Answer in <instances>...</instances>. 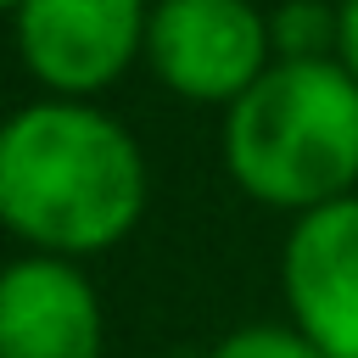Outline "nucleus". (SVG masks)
Returning <instances> with one entry per match:
<instances>
[{
	"label": "nucleus",
	"mask_w": 358,
	"mask_h": 358,
	"mask_svg": "<svg viewBox=\"0 0 358 358\" xmlns=\"http://www.w3.org/2000/svg\"><path fill=\"white\" fill-rule=\"evenodd\" d=\"M151 168L101 101L39 95L0 117V229L22 252L90 263L134 235Z\"/></svg>",
	"instance_id": "1"
},
{
	"label": "nucleus",
	"mask_w": 358,
	"mask_h": 358,
	"mask_svg": "<svg viewBox=\"0 0 358 358\" xmlns=\"http://www.w3.org/2000/svg\"><path fill=\"white\" fill-rule=\"evenodd\" d=\"M229 185L285 218L358 190V78L330 62H274L218 123Z\"/></svg>",
	"instance_id": "2"
},
{
	"label": "nucleus",
	"mask_w": 358,
	"mask_h": 358,
	"mask_svg": "<svg viewBox=\"0 0 358 358\" xmlns=\"http://www.w3.org/2000/svg\"><path fill=\"white\" fill-rule=\"evenodd\" d=\"M151 78L190 106H235L268 67V11L252 0H151Z\"/></svg>",
	"instance_id": "3"
},
{
	"label": "nucleus",
	"mask_w": 358,
	"mask_h": 358,
	"mask_svg": "<svg viewBox=\"0 0 358 358\" xmlns=\"http://www.w3.org/2000/svg\"><path fill=\"white\" fill-rule=\"evenodd\" d=\"M151 0H22L11 45L28 78L62 101H101L145 62Z\"/></svg>",
	"instance_id": "4"
},
{
	"label": "nucleus",
	"mask_w": 358,
	"mask_h": 358,
	"mask_svg": "<svg viewBox=\"0 0 358 358\" xmlns=\"http://www.w3.org/2000/svg\"><path fill=\"white\" fill-rule=\"evenodd\" d=\"M280 296L285 319L324 358H358V190L291 218Z\"/></svg>",
	"instance_id": "5"
},
{
	"label": "nucleus",
	"mask_w": 358,
	"mask_h": 358,
	"mask_svg": "<svg viewBox=\"0 0 358 358\" xmlns=\"http://www.w3.org/2000/svg\"><path fill=\"white\" fill-rule=\"evenodd\" d=\"M106 308L84 263L17 252L0 263V358H101Z\"/></svg>",
	"instance_id": "6"
},
{
	"label": "nucleus",
	"mask_w": 358,
	"mask_h": 358,
	"mask_svg": "<svg viewBox=\"0 0 358 358\" xmlns=\"http://www.w3.org/2000/svg\"><path fill=\"white\" fill-rule=\"evenodd\" d=\"M274 62H330L341 45V6L330 0H280L268 11Z\"/></svg>",
	"instance_id": "7"
},
{
	"label": "nucleus",
	"mask_w": 358,
	"mask_h": 358,
	"mask_svg": "<svg viewBox=\"0 0 358 358\" xmlns=\"http://www.w3.org/2000/svg\"><path fill=\"white\" fill-rule=\"evenodd\" d=\"M201 358H324L291 319H257V324H235L229 336H218Z\"/></svg>",
	"instance_id": "8"
},
{
	"label": "nucleus",
	"mask_w": 358,
	"mask_h": 358,
	"mask_svg": "<svg viewBox=\"0 0 358 358\" xmlns=\"http://www.w3.org/2000/svg\"><path fill=\"white\" fill-rule=\"evenodd\" d=\"M336 62L358 78V0H341V45H336Z\"/></svg>",
	"instance_id": "9"
},
{
	"label": "nucleus",
	"mask_w": 358,
	"mask_h": 358,
	"mask_svg": "<svg viewBox=\"0 0 358 358\" xmlns=\"http://www.w3.org/2000/svg\"><path fill=\"white\" fill-rule=\"evenodd\" d=\"M17 6H22V0H0V11H6V17H11V11H17Z\"/></svg>",
	"instance_id": "10"
},
{
	"label": "nucleus",
	"mask_w": 358,
	"mask_h": 358,
	"mask_svg": "<svg viewBox=\"0 0 358 358\" xmlns=\"http://www.w3.org/2000/svg\"><path fill=\"white\" fill-rule=\"evenodd\" d=\"M168 358H201V352H168Z\"/></svg>",
	"instance_id": "11"
}]
</instances>
